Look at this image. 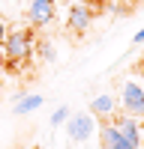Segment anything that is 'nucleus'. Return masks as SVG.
Wrapping results in <instances>:
<instances>
[{"mask_svg": "<svg viewBox=\"0 0 144 149\" xmlns=\"http://www.w3.org/2000/svg\"><path fill=\"white\" fill-rule=\"evenodd\" d=\"M54 3L57 0H30V9H27V15H30V24H36V27H45V24H51L54 21Z\"/></svg>", "mask_w": 144, "mask_h": 149, "instance_id": "6", "label": "nucleus"}, {"mask_svg": "<svg viewBox=\"0 0 144 149\" xmlns=\"http://www.w3.org/2000/svg\"><path fill=\"white\" fill-rule=\"evenodd\" d=\"M3 54L12 63H24L33 54V33L30 30H12L3 39Z\"/></svg>", "mask_w": 144, "mask_h": 149, "instance_id": "1", "label": "nucleus"}, {"mask_svg": "<svg viewBox=\"0 0 144 149\" xmlns=\"http://www.w3.org/2000/svg\"><path fill=\"white\" fill-rule=\"evenodd\" d=\"M99 143H102V149H141V143H138V140H132L126 131H120L111 119H102Z\"/></svg>", "mask_w": 144, "mask_h": 149, "instance_id": "3", "label": "nucleus"}, {"mask_svg": "<svg viewBox=\"0 0 144 149\" xmlns=\"http://www.w3.org/2000/svg\"><path fill=\"white\" fill-rule=\"evenodd\" d=\"M114 95H96L93 102H90V113L96 119H111L114 116Z\"/></svg>", "mask_w": 144, "mask_h": 149, "instance_id": "7", "label": "nucleus"}, {"mask_svg": "<svg viewBox=\"0 0 144 149\" xmlns=\"http://www.w3.org/2000/svg\"><path fill=\"white\" fill-rule=\"evenodd\" d=\"M132 42H135V45H144V27H141L135 36H132Z\"/></svg>", "mask_w": 144, "mask_h": 149, "instance_id": "10", "label": "nucleus"}, {"mask_svg": "<svg viewBox=\"0 0 144 149\" xmlns=\"http://www.w3.org/2000/svg\"><path fill=\"white\" fill-rule=\"evenodd\" d=\"M69 113H72L69 107H57L54 113H51V125H63V122L69 119Z\"/></svg>", "mask_w": 144, "mask_h": 149, "instance_id": "9", "label": "nucleus"}, {"mask_svg": "<svg viewBox=\"0 0 144 149\" xmlns=\"http://www.w3.org/2000/svg\"><path fill=\"white\" fill-rule=\"evenodd\" d=\"M3 39H6V24L0 21V45H3Z\"/></svg>", "mask_w": 144, "mask_h": 149, "instance_id": "11", "label": "nucleus"}, {"mask_svg": "<svg viewBox=\"0 0 144 149\" xmlns=\"http://www.w3.org/2000/svg\"><path fill=\"white\" fill-rule=\"evenodd\" d=\"M36 107H42V95H39V93H18V95H15V113H18V116L33 113Z\"/></svg>", "mask_w": 144, "mask_h": 149, "instance_id": "8", "label": "nucleus"}, {"mask_svg": "<svg viewBox=\"0 0 144 149\" xmlns=\"http://www.w3.org/2000/svg\"><path fill=\"white\" fill-rule=\"evenodd\" d=\"M120 107L126 110L129 116H144V84L129 78L123 81V86H120Z\"/></svg>", "mask_w": 144, "mask_h": 149, "instance_id": "2", "label": "nucleus"}, {"mask_svg": "<svg viewBox=\"0 0 144 149\" xmlns=\"http://www.w3.org/2000/svg\"><path fill=\"white\" fill-rule=\"evenodd\" d=\"M66 134H69V140H75V143L90 140L93 134H96V119H93V113H69V119H66Z\"/></svg>", "mask_w": 144, "mask_h": 149, "instance_id": "4", "label": "nucleus"}, {"mask_svg": "<svg viewBox=\"0 0 144 149\" xmlns=\"http://www.w3.org/2000/svg\"><path fill=\"white\" fill-rule=\"evenodd\" d=\"M60 3H72V0H60Z\"/></svg>", "mask_w": 144, "mask_h": 149, "instance_id": "12", "label": "nucleus"}, {"mask_svg": "<svg viewBox=\"0 0 144 149\" xmlns=\"http://www.w3.org/2000/svg\"><path fill=\"white\" fill-rule=\"evenodd\" d=\"M93 21V9L84 6V3H69V18H66V27L72 33H84Z\"/></svg>", "mask_w": 144, "mask_h": 149, "instance_id": "5", "label": "nucleus"}]
</instances>
